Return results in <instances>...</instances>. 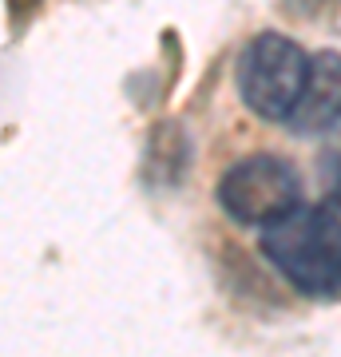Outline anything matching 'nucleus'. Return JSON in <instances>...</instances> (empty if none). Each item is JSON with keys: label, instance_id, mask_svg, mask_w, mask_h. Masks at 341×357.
Masks as SVG:
<instances>
[{"label": "nucleus", "instance_id": "f257e3e1", "mask_svg": "<svg viewBox=\"0 0 341 357\" xmlns=\"http://www.w3.org/2000/svg\"><path fill=\"white\" fill-rule=\"evenodd\" d=\"M262 255L294 290L310 298L341 294V203L298 206L262 230Z\"/></svg>", "mask_w": 341, "mask_h": 357}, {"label": "nucleus", "instance_id": "f03ea898", "mask_svg": "<svg viewBox=\"0 0 341 357\" xmlns=\"http://www.w3.org/2000/svg\"><path fill=\"white\" fill-rule=\"evenodd\" d=\"M310 79V56L278 32L254 36L238 56V96L266 123H290Z\"/></svg>", "mask_w": 341, "mask_h": 357}, {"label": "nucleus", "instance_id": "7ed1b4c3", "mask_svg": "<svg viewBox=\"0 0 341 357\" xmlns=\"http://www.w3.org/2000/svg\"><path fill=\"white\" fill-rule=\"evenodd\" d=\"M218 203L234 222L266 230L302 206V178L278 155H250L222 175Z\"/></svg>", "mask_w": 341, "mask_h": 357}, {"label": "nucleus", "instance_id": "20e7f679", "mask_svg": "<svg viewBox=\"0 0 341 357\" xmlns=\"http://www.w3.org/2000/svg\"><path fill=\"white\" fill-rule=\"evenodd\" d=\"M298 135H341V56L321 52L310 60V79L290 115Z\"/></svg>", "mask_w": 341, "mask_h": 357}, {"label": "nucleus", "instance_id": "39448f33", "mask_svg": "<svg viewBox=\"0 0 341 357\" xmlns=\"http://www.w3.org/2000/svg\"><path fill=\"white\" fill-rule=\"evenodd\" d=\"M326 187H329V199L341 203V151H333L326 159Z\"/></svg>", "mask_w": 341, "mask_h": 357}]
</instances>
